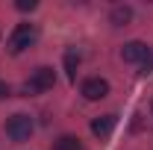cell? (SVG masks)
<instances>
[{
  "instance_id": "obj_1",
  "label": "cell",
  "mask_w": 153,
  "mask_h": 150,
  "mask_svg": "<svg viewBox=\"0 0 153 150\" xmlns=\"http://www.w3.org/2000/svg\"><path fill=\"white\" fill-rule=\"evenodd\" d=\"M36 27L33 24H18L15 30H12V36L6 41V47H9V53H21V50H27L33 41H36Z\"/></svg>"
},
{
  "instance_id": "obj_2",
  "label": "cell",
  "mask_w": 153,
  "mask_h": 150,
  "mask_svg": "<svg viewBox=\"0 0 153 150\" xmlns=\"http://www.w3.org/2000/svg\"><path fill=\"white\" fill-rule=\"evenodd\" d=\"M53 82H56V74H53V68L41 65V68H36V71H33V76H30V82L24 85V91H27V94L50 91V88H53Z\"/></svg>"
},
{
  "instance_id": "obj_3",
  "label": "cell",
  "mask_w": 153,
  "mask_h": 150,
  "mask_svg": "<svg viewBox=\"0 0 153 150\" xmlns=\"http://www.w3.org/2000/svg\"><path fill=\"white\" fill-rule=\"evenodd\" d=\"M6 135L12 138V141H27L30 135H33V118L30 115H12L9 121H6Z\"/></svg>"
},
{
  "instance_id": "obj_4",
  "label": "cell",
  "mask_w": 153,
  "mask_h": 150,
  "mask_svg": "<svg viewBox=\"0 0 153 150\" xmlns=\"http://www.w3.org/2000/svg\"><path fill=\"white\" fill-rule=\"evenodd\" d=\"M82 97L85 100H103L106 94H109V82L106 79H100V76H88L85 82H82Z\"/></svg>"
},
{
  "instance_id": "obj_5",
  "label": "cell",
  "mask_w": 153,
  "mask_h": 150,
  "mask_svg": "<svg viewBox=\"0 0 153 150\" xmlns=\"http://www.w3.org/2000/svg\"><path fill=\"white\" fill-rule=\"evenodd\" d=\"M147 53H150V50H147L144 41H127V44L121 47V59H124V62H144Z\"/></svg>"
},
{
  "instance_id": "obj_6",
  "label": "cell",
  "mask_w": 153,
  "mask_h": 150,
  "mask_svg": "<svg viewBox=\"0 0 153 150\" xmlns=\"http://www.w3.org/2000/svg\"><path fill=\"white\" fill-rule=\"evenodd\" d=\"M115 124H118V115H103V118H94L91 121V132L100 135V138H106V135H112Z\"/></svg>"
},
{
  "instance_id": "obj_7",
  "label": "cell",
  "mask_w": 153,
  "mask_h": 150,
  "mask_svg": "<svg viewBox=\"0 0 153 150\" xmlns=\"http://www.w3.org/2000/svg\"><path fill=\"white\" fill-rule=\"evenodd\" d=\"M130 18H133V9L127 3H118V6H112V12H109V21H112L115 27H127Z\"/></svg>"
},
{
  "instance_id": "obj_8",
  "label": "cell",
  "mask_w": 153,
  "mask_h": 150,
  "mask_svg": "<svg viewBox=\"0 0 153 150\" xmlns=\"http://www.w3.org/2000/svg\"><path fill=\"white\" fill-rule=\"evenodd\" d=\"M76 68H79V53H76V50H68V53H65V74H68L71 82L76 79Z\"/></svg>"
},
{
  "instance_id": "obj_9",
  "label": "cell",
  "mask_w": 153,
  "mask_h": 150,
  "mask_svg": "<svg viewBox=\"0 0 153 150\" xmlns=\"http://www.w3.org/2000/svg\"><path fill=\"white\" fill-rule=\"evenodd\" d=\"M53 150H85V147H82V141L76 135H62L56 144H53Z\"/></svg>"
},
{
  "instance_id": "obj_10",
  "label": "cell",
  "mask_w": 153,
  "mask_h": 150,
  "mask_svg": "<svg viewBox=\"0 0 153 150\" xmlns=\"http://www.w3.org/2000/svg\"><path fill=\"white\" fill-rule=\"evenodd\" d=\"M15 6H18L21 12H33V9H36L38 3H36V0H18V3H15Z\"/></svg>"
},
{
  "instance_id": "obj_11",
  "label": "cell",
  "mask_w": 153,
  "mask_h": 150,
  "mask_svg": "<svg viewBox=\"0 0 153 150\" xmlns=\"http://www.w3.org/2000/svg\"><path fill=\"white\" fill-rule=\"evenodd\" d=\"M3 97H9V85H6V82L0 79V100H3Z\"/></svg>"
}]
</instances>
